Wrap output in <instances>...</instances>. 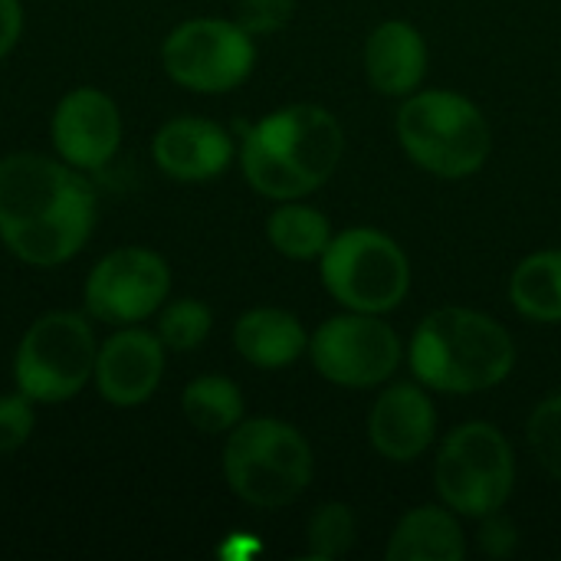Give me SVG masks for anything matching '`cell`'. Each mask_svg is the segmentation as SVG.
<instances>
[{"label":"cell","mask_w":561,"mask_h":561,"mask_svg":"<svg viewBox=\"0 0 561 561\" xmlns=\"http://www.w3.org/2000/svg\"><path fill=\"white\" fill-rule=\"evenodd\" d=\"M516 365L510 332L477 309L431 312L411 339V371L434 391L477 394L503 385Z\"/></svg>","instance_id":"obj_3"},{"label":"cell","mask_w":561,"mask_h":561,"mask_svg":"<svg viewBox=\"0 0 561 561\" xmlns=\"http://www.w3.org/2000/svg\"><path fill=\"white\" fill-rule=\"evenodd\" d=\"M309 355L325 381L342 388H375L398 371L401 339L371 312H348L319 325Z\"/></svg>","instance_id":"obj_10"},{"label":"cell","mask_w":561,"mask_h":561,"mask_svg":"<svg viewBox=\"0 0 561 561\" xmlns=\"http://www.w3.org/2000/svg\"><path fill=\"white\" fill-rule=\"evenodd\" d=\"M529 447L536 460L561 480V394L546 398L529 417Z\"/></svg>","instance_id":"obj_24"},{"label":"cell","mask_w":561,"mask_h":561,"mask_svg":"<svg viewBox=\"0 0 561 561\" xmlns=\"http://www.w3.org/2000/svg\"><path fill=\"white\" fill-rule=\"evenodd\" d=\"M161 371H164L161 339L145 329L125 325L99 348L92 381L112 408H138L158 391Z\"/></svg>","instance_id":"obj_13"},{"label":"cell","mask_w":561,"mask_h":561,"mask_svg":"<svg viewBox=\"0 0 561 561\" xmlns=\"http://www.w3.org/2000/svg\"><path fill=\"white\" fill-rule=\"evenodd\" d=\"M365 69L381 95H411L427 76V43L411 23L388 20L368 36Z\"/></svg>","instance_id":"obj_16"},{"label":"cell","mask_w":561,"mask_h":561,"mask_svg":"<svg viewBox=\"0 0 561 561\" xmlns=\"http://www.w3.org/2000/svg\"><path fill=\"white\" fill-rule=\"evenodd\" d=\"M398 141L414 164L437 178H470L490 158L483 112L457 92H411L398 112Z\"/></svg>","instance_id":"obj_5"},{"label":"cell","mask_w":561,"mask_h":561,"mask_svg":"<svg viewBox=\"0 0 561 561\" xmlns=\"http://www.w3.org/2000/svg\"><path fill=\"white\" fill-rule=\"evenodd\" d=\"M233 345L256 368H286L306 352L309 339L293 312L253 309L233 325Z\"/></svg>","instance_id":"obj_17"},{"label":"cell","mask_w":561,"mask_h":561,"mask_svg":"<svg viewBox=\"0 0 561 561\" xmlns=\"http://www.w3.org/2000/svg\"><path fill=\"white\" fill-rule=\"evenodd\" d=\"M33 401L16 391L0 398V457L20 450L33 434Z\"/></svg>","instance_id":"obj_25"},{"label":"cell","mask_w":561,"mask_h":561,"mask_svg":"<svg viewBox=\"0 0 561 561\" xmlns=\"http://www.w3.org/2000/svg\"><path fill=\"white\" fill-rule=\"evenodd\" d=\"M122 141V115L115 102L92 85L72 89L53 112V145L59 158L79 171L105 168Z\"/></svg>","instance_id":"obj_12"},{"label":"cell","mask_w":561,"mask_h":561,"mask_svg":"<svg viewBox=\"0 0 561 561\" xmlns=\"http://www.w3.org/2000/svg\"><path fill=\"white\" fill-rule=\"evenodd\" d=\"M151 151H154L158 168L168 178L207 181V178H217L227 171V164L233 158V138L207 118L181 115V118H171L168 125H161Z\"/></svg>","instance_id":"obj_15"},{"label":"cell","mask_w":561,"mask_h":561,"mask_svg":"<svg viewBox=\"0 0 561 561\" xmlns=\"http://www.w3.org/2000/svg\"><path fill=\"white\" fill-rule=\"evenodd\" d=\"M95 332L76 312H49L36 319L13 362L16 391L36 404H62L76 398L95 371Z\"/></svg>","instance_id":"obj_8"},{"label":"cell","mask_w":561,"mask_h":561,"mask_svg":"<svg viewBox=\"0 0 561 561\" xmlns=\"http://www.w3.org/2000/svg\"><path fill=\"white\" fill-rule=\"evenodd\" d=\"M266 237L276 247V253L289 260H316L332 243V227H329V217L319 214L316 207L286 204L270 217Z\"/></svg>","instance_id":"obj_21"},{"label":"cell","mask_w":561,"mask_h":561,"mask_svg":"<svg viewBox=\"0 0 561 561\" xmlns=\"http://www.w3.org/2000/svg\"><path fill=\"white\" fill-rule=\"evenodd\" d=\"M296 13V0H240L237 7V23L250 36H266L283 30Z\"/></svg>","instance_id":"obj_26"},{"label":"cell","mask_w":561,"mask_h":561,"mask_svg":"<svg viewBox=\"0 0 561 561\" xmlns=\"http://www.w3.org/2000/svg\"><path fill=\"white\" fill-rule=\"evenodd\" d=\"M214 316L197 299H178L171 302L158 319V339L171 352H194L210 335Z\"/></svg>","instance_id":"obj_22"},{"label":"cell","mask_w":561,"mask_h":561,"mask_svg":"<svg viewBox=\"0 0 561 561\" xmlns=\"http://www.w3.org/2000/svg\"><path fill=\"white\" fill-rule=\"evenodd\" d=\"M434 480L447 510L470 519L500 513L516 480L513 447L493 424H463L444 440Z\"/></svg>","instance_id":"obj_7"},{"label":"cell","mask_w":561,"mask_h":561,"mask_svg":"<svg viewBox=\"0 0 561 561\" xmlns=\"http://www.w3.org/2000/svg\"><path fill=\"white\" fill-rule=\"evenodd\" d=\"M480 549L486 552V556H510L513 549H516V529L506 523V519H500V513H490V516H483V529H480Z\"/></svg>","instance_id":"obj_27"},{"label":"cell","mask_w":561,"mask_h":561,"mask_svg":"<svg viewBox=\"0 0 561 561\" xmlns=\"http://www.w3.org/2000/svg\"><path fill=\"white\" fill-rule=\"evenodd\" d=\"M319 260L325 289L352 312H391L411 289V263L404 250L371 227L332 237Z\"/></svg>","instance_id":"obj_6"},{"label":"cell","mask_w":561,"mask_h":561,"mask_svg":"<svg viewBox=\"0 0 561 561\" xmlns=\"http://www.w3.org/2000/svg\"><path fill=\"white\" fill-rule=\"evenodd\" d=\"M168 76L191 92H230L253 72L256 46L237 20H187L174 26L161 46Z\"/></svg>","instance_id":"obj_9"},{"label":"cell","mask_w":561,"mask_h":561,"mask_svg":"<svg viewBox=\"0 0 561 561\" xmlns=\"http://www.w3.org/2000/svg\"><path fill=\"white\" fill-rule=\"evenodd\" d=\"M342 125L322 105H286L247 128L240 164L253 191L296 201L332 178L342 161Z\"/></svg>","instance_id":"obj_2"},{"label":"cell","mask_w":561,"mask_h":561,"mask_svg":"<svg viewBox=\"0 0 561 561\" xmlns=\"http://www.w3.org/2000/svg\"><path fill=\"white\" fill-rule=\"evenodd\" d=\"M230 490L256 510H283L312 483V447L286 421H240L224 447Z\"/></svg>","instance_id":"obj_4"},{"label":"cell","mask_w":561,"mask_h":561,"mask_svg":"<svg viewBox=\"0 0 561 561\" xmlns=\"http://www.w3.org/2000/svg\"><path fill=\"white\" fill-rule=\"evenodd\" d=\"M309 556L342 559L355 546V513L345 503H325L309 519Z\"/></svg>","instance_id":"obj_23"},{"label":"cell","mask_w":561,"mask_h":561,"mask_svg":"<svg viewBox=\"0 0 561 561\" xmlns=\"http://www.w3.org/2000/svg\"><path fill=\"white\" fill-rule=\"evenodd\" d=\"M391 561H463L467 559V539L454 513L437 506H421L408 513L391 542H388Z\"/></svg>","instance_id":"obj_18"},{"label":"cell","mask_w":561,"mask_h":561,"mask_svg":"<svg viewBox=\"0 0 561 561\" xmlns=\"http://www.w3.org/2000/svg\"><path fill=\"white\" fill-rule=\"evenodd\" d=\"M95 227V187L79 168L36 151L0 161V240L30 266L72 260Z\"/></svg>","instance_id":"obj_1"},{"label":"cell","mask_w":561,"mask_h":561,"mask_svg":"<svg viewBox=\"0 0 561 561\" xmlns=\"http://www.w3.org/2000/svg\"><path fill=\"white\" fill-rule=\"evenodd\" d=\"M513 306L536 322H561V250L526 256L510 279Z\"/></svg>","instance_id":"obj_19"},{"label":"cell","mask_w":561,"mask_h":561,"mask_svg":"<svg viewBox=\"0 0 561 561\" xmlns=\"http://www.w3.org/2000/svg\"><path fill=\"white\" fill-rule=\"evenodd\" d=\"M181 411L201 434H224L243 421V394L224 375H201L184 388Z\"/></svg>","instance_id":"obj_20"},{"label":"cell","mask_w":561,"mask_h":561,"mask_svg":"<svg viewBox=\"0 0 561 561\" xmlns=\"http://www.w3.org/2000/svg\"><path fill=\"white\" fill-rule=\"evenodd\" d=\"M171 270L145 247H118L105 253L85 279V309L108 325H135L168 299Z\"/></svg>","instance_id":"obj_11"},{"label":"cell","mask_w":561,"mask_h":561,"mask_svg":"<svg viewBox=\"0 0 561 561\" xmlns=\"http://www.w3.org/2000/svg\"><path fill=\"white\" fill-rule=\"evenodd\" d=\"M23 33V7L20 0H0V59L16 46Z\"/></svg>","instance_id":"obj_28"},{"label":"cell","mask_w":561,"mask_h":561,"mask_svg":"<svg viewBox=\"0 0 561 561\" xmlns=\"http://www.w3.org/2000/svg\"><path fill=\"white\" fill-rule=\"evenodd\" d=\"M434 434H437L434 404L414 385L388 388L368 414L371 447L394 463L417 460L434 444Z\"/></svg>","instance_id":"obj_14"}]
</instances>
